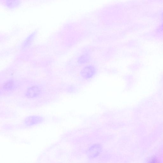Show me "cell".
I'll list each match as a JSON object with an SVG mask.
<instances>
[{
    "instance_id": "cell-1",
    "label": "cell",
    "mask_w": 163,
    "mask_h": 163,
    "mask_svg": "<svg viewBox=\"0 0 163 163\" xmlns=\"http://www.w3.org/2000/svg\"><path fill=\"white\" fill-rule=\"evenodd\" d=\"M96 73L95 67L92 65H88L83 68L81 71V75L84 78L88 79L94 77Z\"/></svg>"
},
{
    "instance_id": "cell-2",
    "label": "cell",
    "mask_w": 163,
    "mask_h": 163,
    "mask_svg": "<svg viewBox=\"0 0 163 163\" xmlns=\"http://www.w3.org/2000/svg\"><path fill=\"white\" fill-rule=\"evenodd\" d=\"M102 150L101 146L99 144H95L91 146L88 150L87 155L90 158H94L98 156Z\"/></svg>"
},
{
    "instance_id": "cell-3",
    "label": "cell",
    "mask_w": 163,
    "mask_h": 163,
    "mask_svg": "<svg viewBox=\"0 0 163 163\" xmlns=\"http://www.w3.org/2000/svg\"><path fill=\"white\" fill-rule=\"evenodd\" d=\"M40 92V89L37 86H32L29 88L26 92V95L29 98H33L38 96Z\"/></svg>"
},
{
    "instance_id": "cell-4",
    "label": "cell",
    "mask_w": 163,
    "mask_h": 163,
    "mask_svg": "<svg viewBox=\"0 0 163 163\" xmlns=\"http://www.w3.org/2000/svg\"><path fill=\"white\" fill-rule=\"evenodd\" d=\"M13 84L14 83L12 81H9L4 85V87L7 89H10L13 86Z\"/></svg>"
},
{
    "instance_id": "cell-5",
    "label": "cell",
    "mask_w": 163,
    "mask_h": 163,
    "mask_svg": "<svg viewBox=\"0 0 163 163\" xmlns=\"http://www.w3.org/2000/svg\"><path fill=\"white\" fill-rule=\"evenodd\" d=\"M149 163H160L158 160L154 159L151 161Z\"/></svg>"
}]
</instances>
